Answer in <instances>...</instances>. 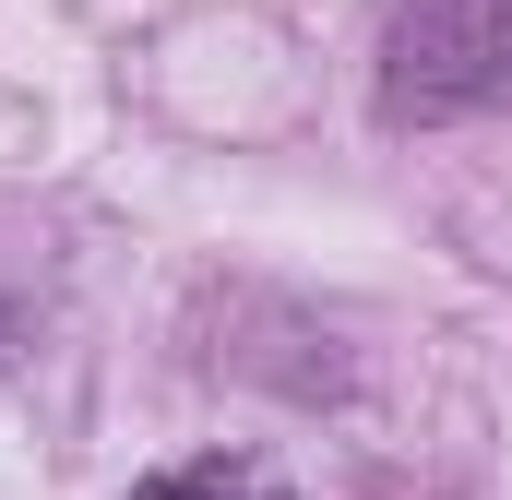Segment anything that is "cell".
Instances as JSON below:
<instances>
[{"label": "cell", "mask_w": 512, "mask_h": 500, "mask_svg": "<svg viewBox=\"0 0 512 500\" xmlns=\"http://www.w3.org/2000/svg\"><path fill=\"white\" fill-rule=\"evenodd\" d=\"M393 120H501L512 108V0H382L370 24Z\"/></svg>", "instance_id": "1"}, {"label": "cell", "mask_w": 512, "mask_h": 500, "mask_svg": "<svg viewBox=\"0 0 512 500\" xmlns=\"http://www.w3.org/2000/svg\"><path fill=\"white\" fill-rule=\"evenodd\" d=\"M131 500H251L239 477H215V465H167V477H143Z\"/></svg>", "instance_id": "2"}]
</instances>
